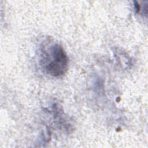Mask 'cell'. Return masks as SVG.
I'll list each match as a JSON object with an SVG mask.
<instances>
[{"mask_svg":"<svg viewBox=\"0 0 148 148\" xmlns=\"http://www.w3.org/2000/svg\"><path fill=\"white\" fill-rule=\"evenodd\" d=\"M39 62L46 74L55 77L64 75L69 66L68 57L62 46L50 40L42 43L39 50Z\"/></svg>","mask_w":148,"mask_h":148,"instance_id":"1","label":"cell"}]
</instances>
